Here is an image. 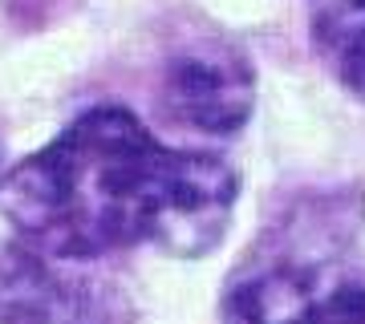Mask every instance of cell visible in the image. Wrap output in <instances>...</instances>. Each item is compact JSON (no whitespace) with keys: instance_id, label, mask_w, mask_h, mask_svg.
<instances>
[{"instance_id":"obj_1","label":"cell","mask_w":365,"mask_h":324,"mask_svg":"<svg viewBox=\"0 0 365 324\" xmlns=\"http://www.w3.org/2000/svg\"><path fill=\"white\" fill-rule=\"evenodd\" d=\"M240 174L203 150H175L122 105H93L49 146L16 162L0 211L21 244L86 263L126 247L195 259L232 223Z\"/></svg>"},{"instance_id":"obj_2","label":"cell","mask_w":365,"mask_h":324,"mask_svg":"<svg viewBox=\"0 0 365 324\" xmlns=\"http://www.w3.org/2000/svg\"><path fill=\"white\" fill-rule=\"evenodd\" d=\"M341 199H304L264 235V251L232 272L223 292L227 324H300L337 284V256L357 231Z\"/></svg>"},{"instance_id":"obj_3","label":"cell","mask_w":365,"mask_h":324,"mask_svg":"<svg viewBox=\"0 0 365 324\" xmlns=\"http://www.w3.org/2000/svg\"><path fill=\"white\" fill-rule=\"evenodd\" d=\"M167 114L199 134H235L256 102V78L244 53L223 41H203L175 53L163 69Z\"/></svg>"},{"instance_id":"obj_4","label":"cell","mask_w":365,"mask_h":324,"mask_svg":"<svg viewBox=\"0 0 365 324\" xmlns=\"http://www.w3.org/2000/svg\"><path fill=\"white\" fill-rule=\"evenodd\" d=\"M86 296L57 272V259L13 239L0 244V324H73Z\"/></svg>"},{"instance_id":"obj_5","label":"cell","mask_w":365,"mask_h":324,"mask_svg":"<svg viewBox=\"0 0 365 324\" xmlns=\"http://www.w3.org/2000/svg\"><path fill=\"white\" fill-rule=\"evenodd\" d=\"M313 49L341 90L365 102V0H321L313 13Z\"/></svg>"},{"instance_id":"obj_6","label":"cell","mask_w":365,"mask_h":324,"mask_svg":"<svg viewBox=\"0 0 365 324\" xmlns=\"http://www.w3.org/2000/svg\"><path fill=\"white\" fill-rule=\"evenodd\" d=\"M309 324H365V288L353 284L329 300Z\"/></svg>"}]
</instances>
